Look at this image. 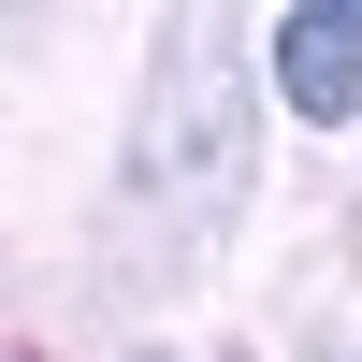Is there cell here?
<instances>
[{
    "label": "cell",
    "mask_w": 362,
    "mask_h": 362,
    "mask_svg": "<svg viewBox=\"0 0 362 362\" xmlns=\"http://www.w3.org/2000/svg\"><path fill=\"white\" fill-rule=\"evenodd\" d=\"M276 87L305 116H362V0H319V15L276 29Z\"/></svg>",
    "instance_id": "cell-1"
}]
</instances>
